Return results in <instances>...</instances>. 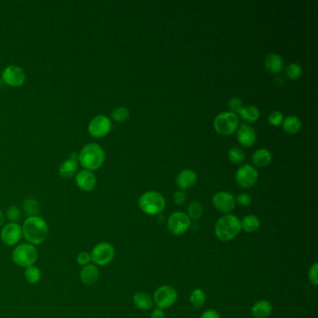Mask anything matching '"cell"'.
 Here are the masks:
<instances>
[{
    "mask_svg": "<svg viewBox=\"0 0 318 318\" xmlns=\"http://www.w3.org/2000/svg\"><path fill=\"white\" fill-rule=\"evenodd\" d=\"M241 230V220L234 215L226 214L217 221L215 234L220 241L228 242L237 237Z\"/></svg>",
    "mask_w": 318,
    "mask_h": 318,
    "instance_id": "3957f363",
    "label": "cell"
},
{
    "mask_svg": "<svg viewBox=\"0 0 318 318\" xmlns=\"http://www.w3.org/2000/svg\"><path fill=\"white\" fill-rule=\"evenodd\" d=\"M197 174L194 171L191 169H185L182 170L176 176L175 183L180 190L185 191L192 188L196 184Z\"/></svg>",
    "mask_w": 318,
    "mask_h": 318,
    "instance_id": "ac0fdd59",
    "label": "cell"
},
{
    "mask_svg": "<svg viewBox=\"0 0 318 318\" xmlns=\"http://www.w3.org/2000/svg\"><path fill=\"white\" fill-rule=\"evenodd\" d=\"M282 125L285 132L290 134H294L301 130V121L300 118L296 116H289L286 119H284Z\"/></svg>",
    "mask_w": 318,
    "mask_h": 318,
    "instance_id": "cb8c5ba5",
    "label": "cell"
},
{
    "mask_svg": "<svg viewBox=\"0 0 318 318\" xmlns=\"http://www.w3.org/2000/svg\"><path fill=\"white\" fill-rule=\"evenodd\" d=\"M111 130V122L108 117L98 115L94 117L89 123L88 132L95 138L104 137Z\"/></svg>",
    "mask_w": 318,
    "mask_h": 318,
    "instance_id": "7c38bea8",
    "label": "cell"
},
{
    "mask_svg": "<svg viewBox=\"0 0 318 318\" xmlns=\"http://www.w3.org/2000/svg\"><path fill=\"white\" fill-rule=\"evenodd\" d=\"M190 302L195 309L202 308L205 303V294L202 289H194L190 295Z\"/></svg>",
    "mask_w": 318,
    "mask_h": 318,
    "instance_id": "f1b7e54d",
    "label": "cell"
},
{
    "mask_svg": "<svg viewBox=\"0 0 318 318\" xmlns=\"http://www.w3.org/2000/svg\"><path fill=\"white\" fill-rule=\"evenodd\" d=\"M191 227V219L182 212H174L169 217L167 221L168 231L173 235L180 236L184 234Z\"/></svg>",
    "mask_w": 318,
    "mask_h": 318,
    "instance_id": "9c48e42d",
    "label": "cell"
},
{
    "mask_svg": "<svg viewBox=\"0 0 318 318\" xmlns=\"http://www.w3.org/2000/svg\"><path fill=\"white\" fill-rule=\"evenodd\" d=\"M78 158L79 163L82 167L93 172L104 164L105 155L103 148L100 145L91 143L81 149V152L78 154Z\"/></svg>",
    "mask_w": 318,
    "mask_h": 318,
    "instance_id": "7a4b0ae2",
    "label": "cell"
},
{
    "mask_svg": "<svg viewBox=\"0 0 318 318\" xmlns=\"http://www.w3.org/2000/svg\"><path fill=\"white\" fill-rule=\"evenodd\" d=\"M241 226L246 232H255L260 229V221L254 215H249L241 221Z\"/></svg>",
    "mask_w": 318,
    "mask_h": 318,
    "instance_id": "d4e9b609",
    "label": "cell"
},
{
    "mask_svg": "<svg viewBox=\"0 0 318 318\" xmlns=\"http://www.w3.org/2000/svg\"><path fill=\"white\" fill-rule=\"evenodd\" d=\"M77 262H78V264H80L82 267L90 264L92 262L91 253H89L87 251H81L77 256Z\"/></svg>",
    "mask_w": 318,
    "mask_h": 318,
    "instance_id": "d590c367",
    "label": "cell"
},
{
    "mask_svg": "<svg viewBox=\"0 0 318 318\" xmlns=\"http://www.w3.org/2000/svg\"><path fill=\"white\" fill-rule=\"evenodd\" d=\"M23 238L22 226L14 222H9L2 227L0 231V239L2 243L8 246H16Z\"/></svg>",
    "mask_w": 318,
    "mask_h": 318,
    "instance_id": "ba28073f",
    "label": "cell"
},
{
    "mask_svg": "<svg viewBox=\"0 0 318 318\" xmlns=\"http://www.w3.org/2000/svg\"><path fill=\"white\" fill-rule=\"evenodd\" d=\"M235 202H237L238 204H240L241 206H249L252 202V198L246 193H242L238 195Z\"/></svg>",
    "mask_w": 318,
    "mask_h": 318,
    "instance_id": "f35d334b",
    "label": "cell"
},
{
    "mask_svg": "<svg viewBox=\"0 0 318 318\" xmlns=\"http://www.w3.org/2000/svg\"><path fill=\"white\" fill-rule=\"evenodd\" d=\"M115 249L111 243L100 242L96 243L91 251L92 261L96 266H105L114 259Z\"/></svg>",
    "mask_w": 318,
    "mask_h": 318,
    "instance_id": "52a82bcc",
    "label": "cell"
},
{
    "mask_svg": "<svg viewBox=\"0 0 318 318\" xmlns=\"http://www.w3.org/2000/svg\"><path fill=\"white\" fill-rule=\"evenodd\" d=\"M78 153L72 152L68 159H66L59 167V173L64 179H70L75 175L79 168Z\"/></svg>",
    "mask_w": 318,
    "mask_h": 318,
    "instance_id": "e0dca14e",
    "label": "cell"
},
{
    "mask_svg": "<svg viewBox=\"0 0 318 318\" xmlns=\"http://www.w3.org/2000/svg\"><path fill=\"white\" fill-rule=\"evenodd\" d=\"M237 140L243 147L249 148L254 146L257 140V133L253 128L242 123L237 129Z\"/></svg>",
    "mask_w": 318,
    "mask_h": 318,
    "instance_id": "2e32d148",
    "label": "cell"
},
{
    "mask_svg": "<svg viewBox=\"0 0 318 318\" xmlns=\"http://www.w3.org/2000/svg\"><path fill=\"white\" fill-rule=\"evenodd\" d=\"M5 217L9 220L10 222L17 223L18 221L21 220L22 211L16 205H12V206H10L9 208L7 209Z\"/></svg>",
    "mask_w": 318,
    "mask_h": 318,
    "instance_id": "836d02e7",
    "label": "cell"
},
{
    "mask_svg": "<svg viewBox=\"0 0 318 318\" xmlns=\"http://www.w3.org/2000/svg\"><path fill=\"white\" fill-rule=\"evenodd\" d=\"M264 64L266 69L271 73H279L284 67L283 59L277 53H269Z\"/></svg>",
    "mask_w": 318,
    "mask_h": 318,
    "instance_id": "44dd1931",
    "label": "cell"
},
{
    "mask_svg": "<svg viewBox=\"0 0 318 318\" xmlns=\"http://www.w3.org/2000/svg\"><path fill=\"white\" fill-rule=\"evenodd\" d=\"M229 108H230V110H231L230 112L236 114V113H239L240 110L243 109V102H242L241 99H239L238 97H232L229 101Z\"/></svg>",
    "mask_w": 318,
    "mask_h": 318,
    "instance_id": "8d00e7d4",
    "label": "cell"
},
{
    "mask_svg": "<svg viewBox=\"0 0 318 318\" xmlns=\"http://www.w3.org/2000/svg\"><path fill=\"white\" fill-rule=\"evenodd\" d=\"M12 258L18 266L27 268L35 265L39 259V251L35 245L31 243H19L13 249Z\"/></svg>",
    "mask_w": 318,
    "mask_h": 318,
    "instance_id": "277c9868",
    "label": "cell"
},
{
    "mask_svg": "<svg viewBox=\"0 0 318 318\" xmlns=\"http://www.w3.org/2000/svg\"><path fill=\"white\" fill-rule=\"evenodd\" d=\"M188 216L191 220H199L203 214V206L198 202H191L188 207Z\"/></svg>",
    "mask_w": 318,
    "mask_h": 318,
    "instance_id": "f546056e",
    "label": "cell"
},
{
    "mask_svg": "<svg viewBox=\"0 0 318 318\" xmlns=\"http://www.w3.org/2000/svg\"><path fill=\"white\" fill-rule=\"evenodd\" d=\"M23 237L26 243L33 245H39L46 240L49 232V228L46 221L41 217H29L24 220L23 226Z\"/></svg>",
    "mask_w": 318,
    "mask_h": 318,
    "instance_id": "6da1fadb",
    "label": "cell"
},
{
    "mask_svg": "<svg viewBox=\"0 0 318 318\" xmlns=\"http://www.w3.org/2000/svg\"><path fill=\"white\" fill-rule=\"evenodd\" d=\"M5 222V215L0 210V227H2Z\"/></svg>",
    "mask_w": 318,
    "mask_h": 318,
    "instance_id": "7bdbcfd3",
    "label": "cell"
},
{
    "mask_svg": "<svg viewBox=\"0 0 318 318\" xmlns=\"http://www.w3.org/2000/svg\"><path fill=\"white\" fill-rule=\"evenodd\" d=\"M23 209L24 214L29 217L39 216L40 213V203L35 198H28L23 203Z\"/></svg>",
    "mask_w": 318,
    "mask_h": 318,
    "instance_id": "4316f807",
    "label": "cell"
},
{
    "mask_svg": "<svg viewBox=\"0 0 318 318\" xmlns=\"http://www.w3.org/2000/svg\"><path fill=\"white\" fill-rule=\"evenodd\" d=\"M245 158V154L241 149L239 148H231L230 151H228V159L232 163H242Z\"/></svg>",
    "mask_w": 318,
    "mask_h": 318,
    "instance_id": "1f68e13d",
    "label": "cell"
},
{
    "mask_svg": "<svg viewBox=\"0 0 318 318\" xmlns=\"http://www.w3.org/2000/svg\"><path fill=\"white\" fill-rule=\"evenodd\" d=\"M201 318H220V313L215 310H207L203 312Z\"/></svg>",
    "mask_w": 318,
    "mask_h": 318,
    "instance_id": "60d3db41",
    "label": "cell"
},
{
    "mask_svg": "<svg viewBox=\"0 0 318 318\" xmlns=\"http://www.w3.org/2000/svg\"><path fill=\"white\" fill-rule=\"evenodd\" d=\"M98 278L99 269L96 265L90 263L86 266L82 267L81 273H80V279L84 285H87V286L93 285L97 282Z\"/></svg>",
    "mask_w": 318,
    "mask_h": 318,
    "instance_id": "d6986e66",
    "label": "cell"
},
{
    "mask_svg": "<svg viewBox=\"0 0 318 318\" xmlns=\"http://www.w3.org/2000/svg\"><path fill=\"white\" fill-rule=\"evenodd\" d=\"M151 318H164V312L161 308L154 309L151 312Z\"/></svg>",
    "mask_w": 318,
    "mask_h": 318,
    "instance_id": "b9f144b4",
    "label": "cell"
},
{
    "mask_svg": "<svg viewBox=\"0 0 318 318\" xmlns=\"http://www.w3.org/2000/svg\"><path fill=\"white\" fill-rule=\"evenodd\" d=\"M252 162L258 167H266L272 162V154L266 149H260L252 155Z\"/></svg>",
    "mask_w": 318,
    "mask_h": 318,
    "instance_id": "7402d4cb",
    "label": "cell"
},
{
    "mask_svg": "<svg viewBox=\"0 0 318 318\" xmlns=\"http://www.w3.org/2000/svg\"><path fill=\"white\" fill-rule=\"evenodd\" d=\"M133 304L139 310L147 311L151 309L153 305V300L151 299V296L146 292H137L133 295Z\"/></svg>",
    "mask_w": 318,
    "mask_h": 318,
    "instance_id": "603a6c76",
    "label": "cell"
},
{
    "mask_svg": "<svg viewBox=\"0 0 318 318\" xmlns=\"http://www.w3.org/2000/svg\"><path fill=\"white\" fill-rule=\"evenodd\" d=\"M269 122L272 126H279L284 121V116L280 111H273L269 115Z\"/></svg>",
    "mask_w": 318,
    "mask_h": 318,
    "instance_id": "e575fe53",
    "label": "cell"
},
{
    "mask_svg": "<svg viewBox=\"0 0 318 318\" xmlns=\"http://www.w3.org/2000/svg\"><path fill=\"white\" fill-rule=\"evenodd\" d=\"M302 74V67L299 64H289V66L286 68V76L290 81H296L298 80Z\"/></svg>",
    "mask_w": 318,
    "mask_h": 318,
    "instance_id": "4dcf8cb0",
    "label": "cell"
},
{
    "mask_svg": "<svg viewBox=\"0 0 318 318\" xmlns=\"http://www.w3.org/2000/svg\"><path fill=\"white\" fill-rule=\"evenodd\" d=\"M111 117H112V120L115 121L117 122H124L127 121L130 117V112L126 108H117L116 110L112 111L111 113Z\"/></svg>",
    "mask_w": 318,
    "mask_h": 318,
    "instance_id": "d6a6232c",
    "label": "cell"
},
{
    "mask_svg": "<svg viewBox=\"0 0 318 318\" xmlns=\"http://www.w3.org/2000/svg\"><path fill=\"white\" fill-rule=\"evenodd\" d=\"M178 300V292L171 286H162L154 293V302L161 309L173 306Z\"/></svg>",
    "mask_w": 318,
    "mask_h": 318,
    "instance_id": "30bf717a",
    "label": "cell"
},
{
    "mask_svg": "<svg viewBox=\"0 0 318 318\" xmlns=\"http://www.w3.org/2000/svg\"><path fill=\"white\" fill-rule=\"evenodd\" d=\"M242 119L249 122H257L260 118V110L255 105H248L243 107L239 112Z\"/></svg>",
    "mask_w": 318,
    "mask_h": 318,
    "instance_id": "484cf974",
    "label": "cell"
},
{
    "mask_svg": "<svg viewBox=\"0 0 318 318\" xmlns=\"http://www.w3.org/2000/svg\"><path fill=\"white\" fill-rule=\"evenodd\" d=\"M308 277L310 282L313 285V286H317L318 285V263H314L309 270L308 272Z\"/></svg>",
    "mask_w": 318,
    "mask_h": 318,
    "instance_id": "74e56055",
    "label": "cell"
},
{
    "mask_svg": "<svg viewBox=\"0 0 318 318\" xmlns=\"http://www.w3.org/2000/svg\"><path fill=\"white\" fill-rule=\"evenodd\" d=\"M25 79H26L25 72L23 71V68L15 64L7 66L2 73V80L9 86H22L25 82Z\"/></svg>",
    "mask_w": 318,
    "mask_h": 318,
    "instance_id": "4fadbf2b",
    "label": "cell"
},
{
    "mask_svg": "<svg viewBox=\"0 0 318 318\" xmlns=\"http://www.w3.org/2000/svg\"><path fill=\"white\" fill-rule=\"evenodd\" d=\"M138 204L145 214L156 216L165 208V199L157 191H147L139 198Z\"/></svg>",
    "mask_w": 318,
    "mask_h": 318,
    "instance_id": "5b68a950",
    "label": "cell"
},
{
    "mask_svg": "<svg viewBox=\"0 0 318 318\" xmlns=\"http://www.w3.org/2000/svg\"><path fill=\"white\" fill-rule=\"evenodd\" d=\"M41 269L39 267L35 266V265H32V266L27 267L25 268V271H24V277L26 279V281L30 284H38L41 280Z\"/></svg>",
    "mask_w": 318,
    "mask_h": 318,
    "instance_id": "83f0119b",
    "label": "cell"
},
{
    "mask_svg": "<svg viewBox=\"0 0 318 318\" xmlns=\"http://www.w3.org/2000/svg\"><path fill=\"white\" fill-rule=\"evenodd\" d=\"M239 127V118L232 112H224L217 116L214 121L215 130L221 135H231Z\"/></svg>",
    "mask_w": 318,
    "mask_h": 318,
    "instance_id": "8992f818",
    "label": "cell"
},
{
    "mask_svg": "<svg viewBox=\"0 0 318 318\" xmlns=\"http://www.w3.org/2000/svg\"><path fill=\"white\" fill-rule=\"evenodd\" d=\"M212 202L216 209L222 213H230L235 207V198L227 191H220L215 194Z\"/></svg>",
    "mask_w": 318,
    "mask_h": 318,
    "instance_id": "5bb4252c",
    "label": "cell"
},
{
    "mask_svg": "<svg viewBox=\"0 0 318 318\" xmlns=\"http://www.w3.org/2000/svg\"><path fill=\"white\" fill-rule=\"evenodd\" d=\"M235 179L238 185L241 188L249 189L257 183L259 179V173L256 168L249 164H244L238 169Z\"/></svg>",
    "mask_w": 318,
    "mask_h": 318,
    "instance_id": "8fae6325",
    "label": "cell"
},
{
    "mask_svg": "<svg viewBox=\"0 0 318 318\" xmlns=\"http://www.w3.org/2000/svg\"><path fill=\"white\" fill-rule=\"evenodd\" d=\"M252 315L255 318H268L272 312V305L271 302L268 301H257L251 309Z\"/></svg>",
    "mask_w": 318,
    "mask_h": 318,
    "instance_id": "ffe728a7",
    "label": "cell"
},
{
    "mask_svg": "<svg viewBox=\"0 0 318 318\" xmlns=\"http://www.w3.org/2000/svg\"><path fill=\"white\" fill-rule=\"evenodd\" d=\"M186 199H187V197H186L185 192H184V191H175V192L173 193V202H174L175 204H178V205L183 204V203L186 202Z\"/></svg>",
    "mask_w": 318,
    "mask_h": 318,
    "instance_id": "ab89813d",
    "label": "cell"
},
{
    "mask_svg": "<svg viewBox=\"0 0 318 318\" xmlns=\"http://www.w3.org/2000/svg\"><path fill=\"white\" fill-rule=\"evenodd\" d=\"M76 184L81 191H92L95 189L97 180L95 174L89 170H81L76 174Z\"/></svg>",
    "mask_w": 318,
    "mask_h": 318,
    "instance_id": "9a60e30c",
    "label": "cell"
}]
</instances>
